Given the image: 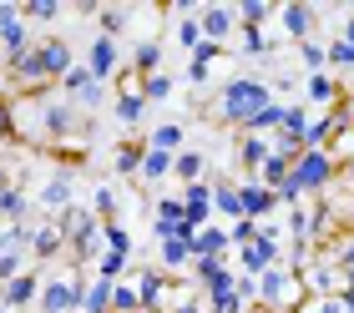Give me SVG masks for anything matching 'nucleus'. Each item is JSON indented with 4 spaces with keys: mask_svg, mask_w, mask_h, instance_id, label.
Masks as SVG:
<instances>
[{
    "mask_svg": "<svg viewBox=\"0 0 354 313\" xmlns=\"http://www.w3.org/2000/svg\"><path fill=\"white\" fill-rule=\"evenodd\" d=\"M268 102H273V91H268L263 76H233V81H223V91H218V102H213V117H218L223 126H238V131H243Z\"/></svg>",
    "mask_w": 354,
    "mask_h": 313,
    "instance_id": "f257e3e1",
    "label": "nucleus"
},
{
    "mask_svg": "<svg viewBox=\"0 0 354 313\" xmlns=\"http://www.w3.org/2000/svg\"><path fill=\"white\" fill-rule=\"evenodd\" d=\"M304 278L294 268H283V263H273L268 273H259V303L273 308V313H299L304 308Z\"/></svg>",
    "mask_w": 354,
    "mask_h": 313,
    "instance_id": "f03ea898",
    "label": "nucleus"
},
{
    "mask_svg": "<svg viewBox=\"0 0 354 313\" xmlns=\"http://www.w3.org/2000/svg\"><path fill=\"white\" fill-rule=\"evenodd\" d=\"M82 288H86L82 268L51 273V278L41 283V298H36V308H41V313H76V308H82Z\"/></svg>",
    "mask_w": 354,
    "mask_h": 313,
    "instance_id": "7ed1b4c3",
    "label": "nucleus"
},
{
    "mask_svg": "<svg viewBox=\"0 0 354 313\" xmlns=\"http://www.w3.org/2000/svg\"><path fill=\"white\" fill-rule=\"evenodd\" d=\"M334 177H339V162H334V152H299V157H294V182H299L304 197L329 192Z\"/></svg>",
    "mask_w": 354,
    "mask_h": 313,
    "instance_id": "20e7f679",
    "label": "nucleus"
},
{
    "mask_svg": "<svg viewBox=\"0 0 354 313\" xmlns=\"http://www.w3.org/2000/svg\"><path fill=\"white\" fill-rule=\"evenodd\" d=\"M30 258V222H0V283L26 273Z\"/></svg>",
    "mask_w": 354,
    "mask_h": 313,
    "instance_id": "39448f33",
    "label": "nucleus"
},
{
    "mask_svg": "<svg viewBox=\"0 0 354 313\" xmlns=\"http://www.w3.org/2000/svg\"><path fill=\"white\" fill-rule=\"evenodd\" d=\"M137 278V298H142V313H167L172 308V298L183 288L172 283V278L162 273V268H142V273H132Z\"/></svg>",
    "mask_w": 354,
    "mask_h": 313,
    "instance_id": "423d86ee",
    "label": "nucleus"
},
{
    "mask_svg": "<svg viewBox=\"0 0 354 313\" xmlns=\"http://www.w3.org/2000/svg\"><path fill=\"white\" fill-rule=\"evenodd\" d=\"M36 207L46 212V218H61L66 207H76V177H71V167H61V172H51L41 182V192H36Z\"/></svg>",
    "mask_w": 354,
    "mask_h": 313,
    "instance_id": "0eeeda50",
    "label": "nucleus"
},
{
    "mask_svg": "<svg viewBox=\"0 0 354 313\" xmlns=\"http://www.w3.org/2000/svg\"><path fill=\"white\" fill-rule=\"evenodd\" d=\"M273 263H279V233H273V227L263 222V233L238 248V273L259 278V273H268V268H273Z\"/></svg>",
    "mask_w": 354,
    "mask_h": 313,
    "instance_id": "6e6552de",
    "label": "nucleus"
},
{
    "mask_svg": "<svg viewBox=\"0 0 354 313\" xmlns=\"http://www.w3.org/2000/svg\"><path fill=\"white\" fill-rule=\"evenodd\" d=\"M82 66H86V71L106 86V81L122 71V46L111 41V36H91V41H86V61H82Z\"/></svg>",
    "mask_w": 354,
    "mask_h": 313,
    "instance_id": "1a4fd4ad",
    "label": "nucleus"
},
{
    "mask_svg": "<svg viewBox=\"0 0 354 313\" xmlns=\"http://www.w3.org/2000/svg\"><path fill=\"white\" fill-rule=\"evenodd\" d=\"M41 283L46 278L36 273V268H26V273H15L10 283H0V308H10V313H26L30 303L41 298Z\"/></svg>",
    "mask_w": 354,
    "mask_h": 313,
    "instance_id": "9d476101",
    "label": "nucleus"
},
{
    "mask_svg": "<svg viewBox=\"0 0 354 313\" xmlns=\"http://www.w3.org/2000/svg\"><path fill=\"white\" fill-rule=\"evenodd\" d=\"M198 26H203V41L228 46V41L238 36V10H233V6H203V10H198Z\"/></svg>",
    "mask_w": 354,
    "mask_h": 313,
    "instance_id": "9b49d317",
    "label": "nucleus"
},
{
    "mask_svg": "<svg viewBox=\"0 0 354 313\" xmlns=\"http://www.w3.org/2000/svg\"><path fill=\"white\" fill-rule=\"evenodd\" d=\"M238 207H243V218H253V222H268L273 212H279V197H273V187H263V182H238Z\"/></svg>",
    "mask_w": 354,
    "mask_h": 313,
    "instance_id": "f8f14e48",
    "label": "nucleus"
},
{
    "mask_svg": "<svg viewBox=\"0 0 354 313\" xmlns=\"http://www.w3.org/2000/svg\"><path fill=\"white\" fill-rule=\"evenodd\" d=\"M192 227L183 222L172 238H162V273H183V268H192Z\"/></svg>",
    "mask_w": 354,
    "mask_h": 313,
    "instance_id": "ddd939ff",
    "label": "nucleus"
},
{
    "mask_svg": "<svg viewBox=\"0 0 354 313\" xmlns=\"http://www.w3.org/2000/svg\"><path fill=\"white\" fill-rule=\"evenodd\" d=\"M36 51H41V61H46V76L51 81H61L76 66V51H71V41H61V36H46V41H36Z\"/></svg>",
    "mask_w": 354,
    "mask_h": 313,
    "instance_id": "4468645a",
    "label": "nucleus"
},
{
    "mask_svg": "<svg viewBox=\"0 0 354 313\" xmlns=\"http://www.w3.org/2000/svg\"><path fill=\"white\" fill-rule=\"evenodd\" d=\"M268 157H273V142L268 137H248V131L238 137V167L248 172V182H259V172H263Z\"/></svg>",
    "mask_w": 354,
    "mask_h": 313,
    "instance_id": "2eb2a0df",
    "label": "nucleus"
},
{
    "mask_svg": "<svg viewBox=\"0 0 354 313\" xmlns=\"http://www.w3.org/2000/svg\"><path fill=\"white\" fill-rule=\"evenodd\" d=\"M91 227H96V212H91V207H82V202L66 207V212L56 218V233H61V243H66V248H76V243H82Z\"/></svg>",
    "mask_w": 354,
    "mask_h": 313,
    "instance_id": "dca6fc26",
    "label": "nucleus"
},
{
    "mask_svg": "<svg viewBox=\"0 0 354 313\" xmlns=\"http://www.w3.org/2000/svg\"><path fill=\"white\" fill-rule=\"evenodd\" d=\"M279 21H283V36L304 46V41H309V30H314V6L288 0V6H279Z\"/></svg>",
    "mask_w": 354,
    "mask_h": 313,
    "instance_id": "f3484780",
    "label": "nucleus"
},
{
    "mask_svg": "<svg viewBox=\"0 0 354 313\" xmlns=\"http://www.w3.org/2000/svg\"><path fill=\"white\" fill-rule=\"evenodd\" d=\"M66 253V243H61V233H56V222L46 218V222H30V258L36 263H51V258H61Z\"/></svg>",
    "mask_w": 354,
    "mask_h": 313,
    "instance_id": "a211bd4d",
    "label": "nucleus"
},
{
    "mask_svg": "<svg viewBox=\"0 0 354 313\" xmlns=\"http://www.w3.org/2000/svg\"><path fill=\"white\" fill-rule=\"evenodd\" d=\"M233 248V238H228V227L223 222H207L198 238H192V258H223Z\"/></svg>",
    "mask_w": 354,
    "mask_h": 313,
    "instance_id": "6ab92c4d",
    "label": "nucleus"
},
{
    "mask_svg": "<svg viewBox=\"0 0 354 313\" xmlns=\"http://www.w3.org/2000/svg\"><path fill=\"white\" fill-rule=\"evenodd\" d=\"M127 71H132L137 81H142V76H157V71H162V41H137Z\"/></svg>",
    "mask_w": 354,
    "mask_h": 313,
    "instance_id": "aec40b11",
    "label": "nucleus"
},
{
    "mask_svg": "<svg viewBox=\"0 0 354 313\" xmlns=\"http://www.w3.org/2000/svg\"><path fill=\"white\" fill-rule=\"evenodd\" d=\"M172 177H177V187H187V182H207V157L203 152H177L172 157Z\"/></svg>",
    "mask_w": 354,
    "mask_h": 313,
    "instance_id": "412c9836",
    "label": "nucleus"
},
{
    "mask_svg": "<svg viewBox=\"0 0 354 313\" xmlns=\"http://www.w3.org/2000/svg\"><path fill=\"white\" fill-rule=\"evenodd\" d=\"M111 288H117V283H111V278H86V288H82V308H76V313H111Z\"/></svg>",
    "mask_w": 354,
    "mask_h": 313,
    "instance_id": "4be33fe9",
    "label": "nucleus"
},
{
    "mask_svg": "<svg viewBox=\"0 0 354 313\" xmlns=\"http://www.w3.org/2000/svg\"><path fill=\"white\" fill-rule=\"evenodd\" d=\"M142 117H147V96H142L137 86H122L117 91V122L132 131V126H142Z\"/></svg>",
    "mask_w": 354,
    "mask_h": 313,
    "instance_id": "5701e85b",
    "label": "nucleus"
},
{
    "mask_svg": "<svg viewBox=\"0 0 354 313\" xmlns=\"http://www.w3.org/2000/svg\"><path fill=\"white\" fill-rule=\"evenodd\" d=\"M213 218H228V222L243 218V207H238V182H228V177H213Z\"/></svg>",
    "mask_w": 354,
    "mask_h": 313,
    "instance_id": "b1692460",
    "label": "nucleus"
},
{
    "mask_svg": "<svg viewBox=\"0 0 354 313\" xmlns=\"http://www.w3.org/2000/svg\"><path fill=\"white\" fill-rule=\"evenodd\" d=\"M304 96H309L314 106H339V81L329 71H314V76H304Z\"/></svg>",
    "mask_w": 354,
    "mask_h": 313,
    "instance_id": "393cba45",
    "label": "nucleus"
},
{
    "mask_svg": "<svg viewBox=\"0 0 354 313\" xmlns=\"http://www.w3.org/2000/svg\"><path fill=\"white\" fill-rule=\"evenodd\" d=\"M30 207H36V197H30V192H21V187L0 192V222H30Z\"/></svg>",
    "mask_w": 354,
    "mask_h": 313,
    "instance_id": "a878e982",
    "label": "nucleus"
},
{
    "mask_svg": "<svg viewBox=\"0 0 354 313\" xmlns=\"http://www.w3.org/2000/svg\"><path fill=\"white\" fill-rule=\"evenodd\" d=\"M30 46H36V41H30V26H26V21H15V26L0 30V56H6V66H10V61H21Z\"/></svg>",
    "mask_w": 354,
    "mask_h": 313,
    "instance_id": "bb28decb",
    "label": "nucleus"
},
{
    "mask_svg": "<svg viewBox=\"0 0 354 313\" xmlns=\"http://www.w3.org/2000/svg\"><path fill=\"white\" fill-rule=\"evenodd\" d=\"M283 117H288V102H268L263 111H259V117H253L243 131H248V137H273V131H279L283 126Z\"/></svg>",
    "mask_w": 354,
    "mask_h": 313,
    "instance_id": "cd10ccee",
    "label": "nucleus"
},
{
    "mask_svg": "<svg viewBox=\"0 0 354 313\" xmlns=\"http://www.w3.org/2000/svg\"><path fill=\"white\" fill-rule=\"evenodd\" d=\"M142 157H147V142H122L117 157H111V172H117V177H137L142 172Z\"/></svg>",
    "mask_w": 354,
    "mask_h": 313,
    "instance_id": "c85d7f7f",
    "label": "nucleus"
},
{
    "mask_svg": "<svg viewBox=\"0 0 354 313\" xmlns=\"http://www.w3.org/2000/svg\"><path fill=\"white\" fill-rule=\"evenodd\" d=\"M183 142H187V126L183 122H162V126H152V137H147V146H157V152H183Z\"/></svg>",
    "mask_w": 354,
    "mask_h": 313,
    "instance_id": "c756f323",
    "label": "nucleus"
},
{
    "mask_svg": "<svg viewBox=\"0 0 354 313\" xmlns=\"http://www.w3.org/2000/svg\"><path fill=\"white\" fill-rule=\"evenodd\" d=\"M127 21H132V10H127V6H102V10H96V36L117 41L122 30H127Z\"/></svg>",
    "mask_w": 354,
    "mask_h": 313,
    "instance_id": "7c9ffc66",
    "label": "nucleus"
},
{
    "mask_svg": "<svg viewBox=\"0 0 354 313\" xmlns=\"http://www.w3.org/2000/svg\"><path fill=\"white\" fill-rule=\"evenodd\" d=\"M238 51H243V56H253V61H263L268 51H273V46H268V36H263V26H238Z\"/></svg>",
    "mask_w": 354,
    "mask_h": 313,
    "instance_id": "2f4dec72",
    "label": "nucleus"
},
{
    "mask_svg": "<svg viewBox=\"0 0 354 313\" xmlns=\"http://www.w3.org/2000/svg\"><path fill=\"white\" fill-rule=\"evenodd\" d=\"M142 182H167L172 177V152H157V146H147V157H142Z\"/></svg>",
    "mask_w": 354,
    "mask_h": 313,
    "instance_id": "473e14b6",
    "label": "nucleus"
},
{
    "mask_svg": "<svg viewBox=\"0 0 354 313\" xmlns=\"http://www.w3.org/2000/svg\"><path fill=\"white\" fill-rule=\"evenodd\" d=\"M172 41L183 46V51H198V46H203V26H198V15H172Z\"/></svg>",
    "mask_w": 354,
    "mask_h": 313,
    "instance_id": "72a5a7b5",
    "label": "nucleus"
},
{
    "mask_svg": "<svg viewBox=\"0 0 354 313\" xmlns=\"http://www.w3.org/2000/svg\"><path fill=\"white\" fill-rule=\"evenodd\" d=\"M111 313H142L137 278H117V288H111Z\"/></svg>",
    "mask_w": 354,
    "mask_h": 313,
    "instance_id": "f704fd0d",
    "label": "nucleus"
},
{
    "mask_svg": "<svg viewBox=\"0 0 354 313\" xmlns=\"http://www.w3.org/2000/svg\"><path fill=\"white\" fill-rule=\"evenodd\" d=\"M56 86H61V96H71V102H76V96H82L86 86H96V76L86 71V66H82V61H76V66H71V71H66V76H61V81H56Z\"/></svg>",
    "mask_w": 354,
    "mask_h": 313,
    "instance_id": "c9c22d12",
    "label": "nucleus"
},
{
    "mask_svg": "<svg viewBox=\"0 0 354 313\" xmlns=\"http://www.w3.org/2000/svg\"><path fill=\"white\" fill-rule=\"evenodd\" d=\"M91 212H96V222H117V192H111L106 182H96V192H91Z\"/></svg>",
    "mask_w": 354,
    "mask_h": 313,
    "instance_id": "e433bc0d",
    "label": "nucleus"
},
{
    "mask_svg": "<svg viewBox=\"0 0 354 313\" xmlns=\"http://www.w3.org/2000/svg\"><path fill=\"white\" fill-rule=\"evenodd\" d=\"M238 26H263L268 21V15H273V6H268V0H238Z\"/></svg>",
    "mask_w": 354,
    "mask_h": 313,
    "instance_id": "4c0bfd02",
    "label": "nucleus"
},
{
    "mask_svg": "<svg viewBox=\"0 0 354 313\" xmlns=\"http://www.w3.org/2000/svg\"><path fill=\"white\" fill-rule=\"evenodd\" d=\"M102 238H106V253H122V258H132V233H127L122 222H102Z\"/></svg>",
    "mask_w": 354,
    "mask_h": 313,
    "instance_id": "58836bf2",
    "label": "nucleus"
},
{
    "mask_svg": "<svg viewBox=\"0 0 354 313\" xmlns=\"http://www.w3.org/2000/svg\"><path fill=\"white\" fill-rule=\"evenodd\" d=\"M127 268H132V258H122V253H102L96 258V278H111V283H117V278H127Z\"/></svg>",
    "mask_w": 354,
    "mask_h": 313,
    "instance_id": "ea45409f",
    "label": "nucleus"
},
{
    "mask_svg": "<svg viewBox=\"0 0 354 313\" xmlns=\"http://www.w3.org/2000/svg\"><path fill=\"white\" fill-rule=\"evenodd\" d=\"M142 96H147V106L152 102H167V96H172V76L167 71H157V76H142V86H137Z\"/></svg>",
    "mask_w": 354,
    "mask_h": 313,
    "instance_id": "a19ab883",
    "label": "nucleus"
},
{
    "mask_svg": "<svg viewBox=\"0 0 354 313\" xmlns=\"http://www.w3.org/2000/svg\"><path fill=\"white\" fill-rule=\"evenodd\" d=\"M288 172H294V162H288V157H279V152H273V157L263 162V172H259V182H263V187H279V182H283V177H288Z\"/></svg>",
    "mask_w": 354,
    "mask_h": 313,
    "instance_id": "79ce46f5",
    "label": "nucleus"
},
{
    "mask_svg": "<svg viewBox=\"0 0 354 313\" xmlns=\"http://www.w3.org/2000/svg\"><path fill=\"white\" fill-rule=\"evenodd\" d=\"M324 258H334V268H339L344 283H349V278H354V233L339 243V248H324Z\"/></svg>",
    "mask_w": 354,
    "mask_h": 313,
    "instance_id": "37998d69",
    "label": "nucleus"
},
{
    "mask_svg": "<svg viewBox=\"0 0 354 313\" xmlns=\"http://www.w3.org/2000/svg\"><path fill=\"white\" fill-rule=\"evenodd\" d=\"M21 15H26V26H30V21H56V15H61V0H26Z\"/></svg>",
    "mask_w": 354,
    "mask_h": 313,
    "instance_id": "c03bdc74",
    "label": "nucleus"
},
{
    "mask_svg": "<svg viewBox=\"0 0 354 313\" xmlns=\"http://www.w3.org/2000/svg\"><path fill=\"white\" fill-rule=\"evenodd\" d=\"M324 56H329L334 71H354V46H349V41H329V46H324Z\"/></svg>",
    "mask_w": 354,
    "mask_h": 313,
    "instance_id": "a18cd8bd",
    "label": "nucleus"
},
{
    "mask_svg": "<svg viewBox=\"0 0 354 313\" xmlns=\"http://www.w3.org/2000/svg\"><path fill=\"white\" fill-rule=\"evenodd\" d=\"M299 61H304V71H324V66H329V56H324V46H319V41H304L299 46Z\"/></svg>",
    "mask_w": 354,
    "mask_h": 313,
    "instance_id": "49530a36",
    "label": "nucleus"
},
{
    "mask_svg": "<svg viewBox=\"0 0 354 313\" xmlns=\"http://www.w3.org/2000/svg\"><path fill=\"white\" fill-rule=\"evenodd\" d=\"M263 233V222H253V218H238V222H228V238H233V248H243V243H253Z\"/></svg>",
    "mask_w": 354,
    "mask_h": 313,
    "instance_id": "de8ad7c7",
    "label": "nucleus"
},
{
    "mask_svg": "<svg viewBox=\"0 0 354 313\" xmlns=\"http://www.w3.org/2000/svg\"><path fill=\"white\" fill-rule=\"evenodd\" d=\"M0 142H15V96L0 91Z\"/></svg>",
    "mask_w": 354,
    "mask_h": 313,
    "instance_id": "09e8293b",
    "label": "nucleus"
},
{
    "mask_svg": "<svg viewBox=\"0 0 354 313\" xmlns=\"http://www.w3.org/2000/svg\"><path fill=\"white\" fill-rule=\"evenodd\" d=\"M299 313H349V308H344L339 293H334V298H304V308H299Z\"/></svg>",
    "mask_w": 354,
    "mask_h": 313,
    "instance_id": "8fccbe9b",
    "label": "nucleus"
},
{
    "mask_svg": "<svg viewBox=\"0 0 354 313\" xmlns=\"http://www.w3.org/2000/svg\"><path fill=\"white\" fill-rule=\"evenodd\" d=\"M15 21H26V15H21V6H15V0H0V30H6V26H15Z\"/></svg>",
    "mask_w": 354,
    "mask_h": 313,
    "instance_id": "3c124183",
    "label": "nucleus"
},
{
    "mask_svg": "<svg viewBox=\"0 0 354 313\" xmlns=\"http://www.w3.org/2000/svg\"><path fill=\"white\" fill-rule=\"evenodd\" d=\"M339 177L349 182V202H354V157H349V162H339Z\"/></svg>",
    "mask_w": 354,
    "mask_h": 313,
    "instance_id": "603ef678",
    "label": "nucleus"
},
{
    "mask_svg": "<svg viewBox=\"0 0 354 313\" xmlns=\"http://www.w3.org/2000/svg\"><path fill=\"white\" fill-rule=\"evenodd\" d=\"M339 41H349V46H354V15L344 21V30H339Z\"/></svg>",
    "mask_w": 354,
    "mask_h": 313,
    "instance_id": "864d4df0",
    "label": "nucleus"
},
{
    "mask_svg": "<svg viewBox=\"0 0 354 313\" xmlns=\"http://www.w3.org/2000/svg\"><path fill=\"white\" fill-rule=\"evenodd\" d=\"M6 187H10V172H6V167H0V192H6Z\"/></svg>",
    "mask_w": 354,
    "mask_h": 313,
    "instance_id": "5fc2aeb1",
    "label": "nucleus"
},
{
    "mask_svg": "<svg viewBox=\"0 0 354 313\" xmlns=\"http://www.w3.org/2000/svg\"><path fill=\"white\" fill-rule=\"evenodd\" d=\"M0 313H10V308H0Z\"/></svg>",
    "mask_w": 354,
    "mask_h": 313,
    "instance_id": "6e6d98bb",
    "label": "nucleus"
}]
</instances>
